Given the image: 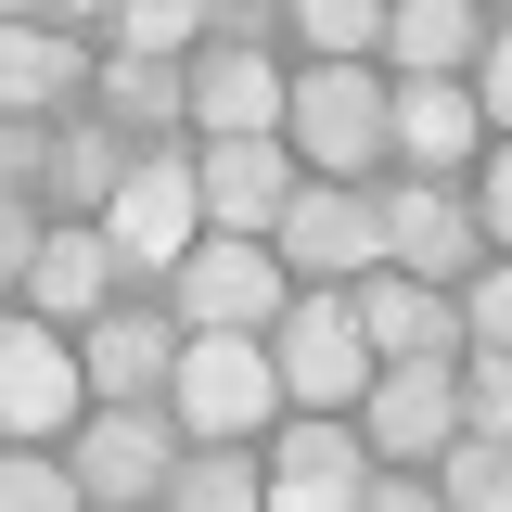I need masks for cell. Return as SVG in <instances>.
Instances as JSON below:
<instances>
[{
  "label": "cell",
  "instance_id": "obj_8",
  "mask_svg": "<svg viewBox=\"0 0 512 512\" xmlns=\"http://www.w3.org/2000/svg\"><path fill=\"white\" fill-rule=\"evenodd\" d=\"M384 167L397 180H436V192H474L487 167V116L461 77H384Z\"/></svg>",
  "mask_w": 512,
  "mask_h": 512
},
{
  "label": "cell",
  "instance_id": "obj_4",
  "mask_svg": "<svg viewBox=\"0 0 512 512\" xmlns=\"http://www.w3.org/2000/svg\"><path fill=\"white\" fill-rule=\"evenodd\" d=\"M269 372H282V410L359 423V397H372V333H359V295H295V308L269 320Z\"/></svg>",
  "mask_w": 512,
  "mask_h": 512
},
{
  "label": "cell",
  "instance_id": "obj_6",
  "mask_svg": "<svg viewBox=\"0 0 512 512\" xmlns=\"http://www.w3.org/2000/svg\"><path fill=\"white\" fill-rule=\"evenodd\" d=\"M90 423V372H77V333L0 308V448H64Z\"/></svg>",
  "mask_w": 512,
  "mask_h": 512
},
{
  "label": "cell",
  "instance_id": "obj_12",
  "mask_svg": "<svg viewBox=\"0 0 512 512\" xmlns=\"http://www.w3.org/2000/svg\"><path fill=\"white\" fill-rule=\"evenodd\" d=\"M448 436H461V372H372V397H359L372 474H436Z\"/></svg>",
  "mask_w": 512,
  "mask_h": 512
},
{
  "label": "cell",
  "instance_id": "obj_17",
  "mask_svg": "<svg viewBox=\"0 0 512 512\" xmlns=\"http://www.w3.org/2000/svg\"><path fill=\"white\" fill-rule=\"evenodd\" d=\"M359 333H372V372H461V295H436V282L372 269L359 282Z\"/></svg>",
  "mask_w": 512,
  "mask_h": 512
},
{
  "label": "cell",
  "instance_id": "obj_23",
  "mask_svg": "<svg viewBox=\"0 0 512 512\" xmlns=\"http://www.w3.org/2000/svg\"><path fill=\"white\" fill-rule=\"evenodd\" d=\"M167 512H269V448H192Z\"/></svg>",
  "mask_w": 512,
  "mask_h": 512
},
{
  "label": "cell",
  "instance_id": "obj_25",
  "mask_svg": "<svg viewBox=\"0 0 512 512\" xmlns=\"http://www.w3.org/2000/svg\"><path fill=\"white\" fill-rule=\"evenodd\" d=\"M436 500H448V512H512V448H487V436H448V461H436Z\"/></svg>",
  "mask_w": 512,
  "mask_h": 512
},
{
  "label": "cell",
  "instance_id": "obj_20",
  "mask_svg": "<svg viewBox=\"0 0 512 512\" xmlns=\"http://www.w3.org/2000/svg\"><path fill=\"white\" fill-rule=\"evenodd\" d=\"M474 64H487V13L474 0H397L384 13V77H461L474 90Z\"/></svg>",
  "mask_w": 512,
  "mask_h": 512
},
{
  "label": "cell",
  "instance_id": "obj_16",
  "mask_svg": "<svg viewBox=\"0 0 512 512\" xmlns=\"http://www.w3.org/2000/svg\"><path fill=\"white\" fill-rule=\"evenodd\" d=\"M90 64L103 52H77L52 13H0V116H39V128L90 116Z\"/></svg>",
  "mask_w": 512,
  "mask_h": 512
},
{
  "label": "cell",
  "instance_id": "obj_11",
  "mask_svg": "<svg viewBox=\"0 0 512 512\" xmlns=\"http://www.w3.org/2000/svg\"><path fill=\"white\" fill-rule=\"evenodd\" d=\"M77 372H90V410H167V384H180V320L167 308H103L77 333Z\"/></svg>",
  "mask_w": 512,
  "mask_h": 512
},
{
  "label": "cell",
  "instance_id": "obj_26",
  "mask_svg": "<svg viewBox=\"0 0 512 512\" xmlns=\"http://www.w3.org/2000/svg\"><path fill=\"white\" fill-rule=\"evenodd\" d=\"M461 359H512V256H487L461 282Z\"/></svg>",
  "mask_w": 512,
  "mask_h": 512
},
{
  "label": "cell",
  "instance_id": "obj_13",
  "mask_svg": "<svg viewBox=\"0 0 512 512\" xmlns=\"http://www.w3.org/2000/svg\"><path fill=\"white\" fill-rule=\"evenodd\" d=\"M192 192H205V231L269 244V231H282V205L308 192V167H295L282 141H192Z\"/></svg>",
  "mask_w": 512,
  "mask_h": 512
},
{
  "label": "cell",
  "instance_id": "obj_31",
  "mask_svg": "<svg viewBox=\"0 0 512 512\" xmlns=\"http://www.w3.org/2000/svg\"><path fill=\"white\" fill-rule=\"evenodd\" d=\"M39 244H52V218H39V205H0V308H26V269H39Z\"/></svg>",
  "mask_w": 512,
  "mask_h": 512
},
{
  "label": "cell",
  "instance_id": "obj_10",
  "mask_svg": "<svg viewBox=\"0 0 512 512\" xmlns=\"http://www.w3.org/2000/svg\"><path fill=\"white\" fill-rule=\"evenodd\" d=\"M282 308H295L282 256H269V244H231V231H205V244L180 256V282H167V320H180V333H269Z\"/></svg>",
  "mask_w": 512,
  "mask_h": 512
},
{
  "label": "cell",
  "instance_id": "obj_33",
  "mask_svg": "<svg viewBox=\"0 0 512 512\" xmlns=\"http://www.w3.org/2000/svg\"><path fill=\"white\" fill-rule=\"evenodd\" d=\"M359 512H448V500H436V474H372V500H359Z\"/></svg>",
  "mask_w": 512,
  "mask_h": 512
},
{
  "label": "cell",
  "instance_id": "obj_27",
  "mask_svg": "<svg viewBox=\"0 0 512 512\" xmlns=\"http://www.w3.org/2000/svg\"><path fill=\"white\" fill-rule=\"evenodd\" d=\"M0 512H90V500H77L64 448H0Z\"/></svg>",
  "mask_w": 512,
  "mask_h": 512
},
{
  "label": "cell",
  "instance_id": "obj_29",
  "mask_svg": "<svg viewBox=\"0 0 512 512\" xmlns=\"http://www.w3.org/2000/svg\"><path fill=\"white\" fill-rule=\"evenodd\" d=\"M39 180H52V128L0 116V205H39Z\"/></svg>",
  "mask_w": 512,
  "mask_h": 512
},
{
  "label": "cell",
  "instance_id": "obj_22",
  "mask_svg": "<svg viewBox=\"0 0 512 512\" xmlns=\"http://www.w3.org/2000/svg\"><path fill=\"white\" fill-rule=\"evenodd\" d=\"M384 13H397V0H295L282 39L308 64H384Z\"/></svg>",
  "mask_w": 512,
  "mask_h": 512
},
{
  "label": "cell",
  "instance_id": "obj_19",
  "mask_svg": "<svg viewBox=\"0 0 512 512\" xmlns=\"http://www.w3.org/2000/svg\"><path fill=\"white\" fill-rule=\"evenodd\" d=\"M103 308H128L116 244H103V231H77V218H52V244H39V269H26V320H52V333H90Z\"/></svg>",
  "mask_w": 512,
  "mask_h": 512
},
{
  "label": "cell",
  "instance_id": "obj_14",
  "mask_svg": "<svg viewBox=\"0 0 512 512\" xmlns=\"http://www.w3.org/2000/svg\"><path fill=\"white\" fill-rule=\"evenodd\" d=\"M359 500H372V448H359V423L282 410V436H269V512H359Z\"/></svg>",
  "mask_w": 512,
  "mask_h": 512
},
{
  "label": "cell",
  "instance_id": "obj_3",
  "mask_svg": "<svg viewBox=\"0 0 512 512\" xmlns=\"http://www.w3.org/2000/svg\"><path fill=\"white\" fill-rule=\"evenodd\" d=\"M282 154L308 180L372 192L384 180V64H295V103H282Z\"/></svg>",
  "mask_w": 512,
  "mask_h": 512
},
{
  "label": "cell",
  "instance_id": "obj_1",
  "mask_svg": "<svg viewBox=\"0 0 512 512\" xmlns=\"http://www.w3.org/2000/svg\"><path fill=\"white\" fill-rule=\"evenodd\" d=\"M103 244H116V282L141 295V308H167V282H180V256L205 244V192H192V141H167V154H141L116 180V205L90 218Z\"/></svg>",
  "mask_w": 512,
  "mask_h": 512
},
{
  "label": "cell",
  "instance_id": "obj_9",
  "mask_svg": "<svg viewBox=\"0 0 512 512\" xmlns=\"http://www.w3.org/2000/svg\"><path fill=\"white\" fill-rule=\"evenodd\" d=\"M372 218H384V269L397 282H436L461 295L474 269H487V231H474V192H436V180H372Z\"/></svg>",
  "mask_w": 512,
  "mask_h": 512
},
{
  "label": "cell",
  "instance_id": "obj_5",
  "mask_svg": "<svg viewBox=\"0 0 512 512\" xmlns=\"http://www.w3.org/2000/svg\"><path fill=\"white\" fill-rule=\"evenodd\" d=\"M180 461H192V436L167 423V410H90V423L64 436V474H77L90 512H167Z\"/></svg>",
  "mask_w": 512,
  "mask_h": 512
},
{
  "label": "cell",
  "instance_id": "obj_7",
  "mask_svg": "<svg viewBox=\"0 0 512 512\" xmlns=\"http://www.w3.org/2000/svg\"><path fill=\"white\" fill-rule=\"evenodd\" d=\"M269 256H282V282H295V295H359V282L384 269V218H372V192L308 180L295 205H282Z\"/></svg>",
  "mask_w": 512,
  "mask_h": 512
},
{
  "label": "cell",
  "instance_id": "obj_21",
  "mask_svg": "<svg viewBox=\"0 0 512 512\" xmlns=\"http://www.w3.org/2000/svg\"><path fill=\"white\" fill-rule=\"evenodd\" d=\"M128 167H141V141H116L103 116H64L52 128V180H39V218H77V231H90V218L116 205Z\"/></svg>",
  "mask_w": 512,
  "mask_h": 512
},
{
  "label": "cell",
  "instance_id": "obj_24",
  "mask_svg": "<svg viewBox=\"0 0 512 512\" xmlns=\"http://www.w3.org/2000/svg\"><path fill=\"white\" fill-rule=\"evenodd\" d=\"M103 52L192 64V52H205V0H116V13H103Z\"/></svg>",
  "mask_w": 512,
  "mask_h": 512
},
{
  "label": "cell",
  "instance_id": "obj_30",
  "mask_svg": "<svg viewBox=\"0 0 512 512\" xmlns=\"http://www.w3.org/2000/svg\"><path fill=\"white\" fill-rule=\"evenodd\" d=\"M474 116H487V141H512V13H487V64H474Z\"/></svg>",
  "mask_w": 512,
  "mask_h": 512
},
{
  "label": "cell",
  "instance_id": "obj_15",
  "mask_svg": "<svg viewBox=\"0 0 512 512\" xmlns=\"http://www.w3.org/2000/svg\"><path fill=\"white\" fill-rule=\"evenodd\" d=\"M282 103H295L282 52H231V39L192 52V141H282Z\"/></svg>",
  "mask_w": 512,
  "mask_h": 512
},
{
  "label": "cell",
  "instance_id": "obj_18",
  "mask_svg": "<svg viewBox=\"0 0 512 512\" xmlns=\"http://www.w3.org/2000/svg\"><path fill=\"white\" fill-rule=\"evenodd\" d=\"M90 116L116 128V141H141V154H167V141H192V64L103 52V64H90Z\"/></svg>",
  "mask_w": 512,
  "mask_h": 512
},
{
  "label": "cell",
  "instance_id": "obj_28",
  "mask_svg": "<svg viewBox=\"0 0 512 512\" xmlns=\"http://www.w3.org/2000/svg\"><path fill=\"white\" fill-rule=\"evenodd\" d=\"M461 436L512 448V359H461Z\"/></svg>",
  "mask_w": 512,
  "mask_h": 512
},
{
  "label": "cell",
  "instance_id": "obj_32",
  "mask_svg": "<svg viewBox=\"0 0 512 512\" xmlns=\"http://www.w3.org/2000/svg\"><path fill=\"white\" fill-rule=\"evenodd\" d=\"M474 231L487 256H512V141H487V167H474Z\"/></svg>",
  "mask_w": 512,
  "mask_h": 512
},
{
  "label": "cell",
  "instance_id": "obj_2",
  "mask_svg": "<svg viewBox=\"0 0 512 512\" xmlns=\"http://www.w3.org/2000/svg\"><path fill=\"white\" fill-rule=\"evenodd\" d=\"M167 423H180L192 448H269V436H282V372H269V333H180Z\"/></svg>",
  "mask_w": 512,
  "mask_h": 512
}]
</instances>
